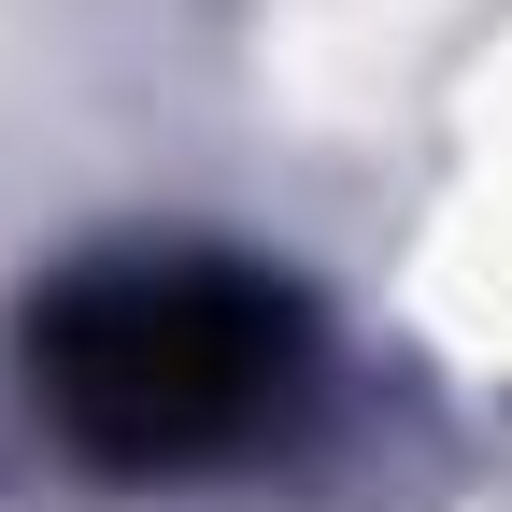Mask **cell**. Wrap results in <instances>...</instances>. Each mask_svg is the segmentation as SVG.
Returning <instances> with one entry per match:
<instances>
[{
  "mask_svg": "<svg viewBox=\"0 0 512 512\" xmlns=\"http://www.w3.org/2000/svg\"><path fill=\"white\" fill-rule=\"evenodd\" d=\"M43 413L100 470H214L299 384V313L228 256H114L72 271L29 328Z\"/></svg>",
  "mask_w": 512,
  "mask_h": 512,
  "instance_id": "cell-1",
  "label": "cell"
}]
</instances>
